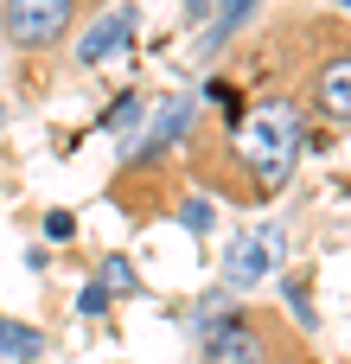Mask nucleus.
Instances as JSON below:
<instances>
[{"label":"nucleus","instance_id":"obj_1","mask_svg":"<svg viewBox=\"0 0 351 364\" xmlns=\"http://www.w3.org/2000/svg\"><path fill=\"white\" fill-rule=\"evenodd\" d=\"M307 134L313 128L288 90L230 64L205 83V109H192L179 134V160H185V179L205 186L211 198L262 211L288 192L307 154Z\"/></svg>","mask_w":351,"mask_h":364},{"label":"nucleus","instance_id":"obj_13","mask_svg":"<svg viewBox=\"0 0 351 364\" xmlns=\"http://www.w3.org/2000/svg\"><path fill=\"white\" fill-rule=\"evenodd\" d=\"M90 6H102V0H90Z\"/></svg>","mask_w":351,"mask_h":364},{"label":"nucleus","instance_id":"obj_4","mask_svg":"<svg viewBox=\"0 0 351 364\" xmlns=\"http://www.w3.org/2000/svg\"><path fill=\"white\" fill-rule=\"evenodd\" d=\"M83 13H90V0H0V38L13 51L45 58L83 26Z\"/></svg>","mask_w":351,"mask_h":364},{"label":"nucleus","instance_id":"obj_12","mask_svg":"<svg viewBox=\"0 0 351 364\" xmlns=\"http://www.w3.org/2000/svg\"><path fill=\"white\" fill-rule=\"evenodd\" d=\"M0 122H6V109H0Z\"/></svg>","mask_w":351,"mask_h":364},{"label":"nucleus","instance_id":"obj_9","mask_svg":"<svg viewBox=\"0 0 351 364\" xmlns=\"http://www.w3.org/2000/svg\"><path fill=\"white\" fill-rule=\"evenodd\" d=\"M102 288H122V294H134L141 282H134V269H128L122 256H109V262H102Z\"/></svg>","mask_w":351,"mask_h":364},{"label":"nucleus","instance_id":"obj_2","mask_svg":"<svg viewBox=\"0 0 351 364\" xmlns=\"http://www.w3.org/2000/svg\"><path fill=\"white\" fill-rule=\"evenodd\" d=\"M237 70L288 90L301 102L307 122H320V134L345 128L351 115V26L345 13H281L275 26H262L256 38L237 45Z\"/></svg>","mask_w":351,"mask_h":364},{"label":"nucleus","instance_id":"obj_11","mask_svg":"<svg viewBox=\"0 0 351 364\" xmlns=\"http://www.w3.org/2000/svg\"><path fill=\"white\" fill-rule=\"evenodd\" d=\"M45 237H58V243H64V237H77V224H70L64 211H51V218H45Z\"/></svg>","mask_w":351,"mask_h":364},{"label":"nucleus","instance_id":"obj_7","mask_svg":"<svg viewBox=\"0 0 351 364\" xmlns=\"http://www.w3.org/2000/svg\"><path fill=\"white\" fill-rule=\"evenodd\" d=\"M256 6H262V0H224V6H217V26L205 32V58H217V51H224V38H230V32H237Z\"/></svg>","mask_w":351,"mask_h":364},{"label":"nucleus","instance_id":"obj_10","mask_svg":"<svg viewBox=\"0 0 351 364\" xmlns=\"http://www.w3.org/2000/svg\"><path fill=\"white\" fill-rule=\"evenodd\" d=\"M0 346L13 358H38V333H19V326H0Z\"/></svg>","mask_w":351,"mask_h":364},{"label":"nucleus","instance_id":"obj_6","mask_svg":"<svg viewBox=\"0 0 351 364\" xmlns=\"http://www.w3.org/2000/svg\"><path fill=\"white\" fill-rule=\"evenodd\" d=\"M269 256H275V237H249V243H237V250H230V282H256V275L269 269Z\"/></svg>","mask_w":351,"mask_h":364},{"label":"nucleus","instance_id":"obj_5","mask_svg":"<svg viewBox=\"0 0 351 364\" xmlns=\"http://www.w3.org/2000/svg\"><path fill=\"white\" fill-rule=\"evenodd\" d=\"M128 38H134V6H122V13H109V19H102V26L90 32V38L77 45V64H102V58H109L115 45H128Z\"/></svg>","mask_w":351,"mask_h":364},{"label":"nucleus","instance_id":"obj_3","mask_svg":"<svg viewBox=\"0 0 351 364\" xmlns=\"http://www.w3.org/2000/svg\"><path fill=\"white\" fill-rule=\"evenodd\" d=\"M198 364H326V358L313 352L301 320H288L269 301H243L205 326Z\"/></svg>","mask_w":351,"mask_h":364},{"label":"nucleus","instance_id":"obj_8","mask_svg":"<svg viewBox=\"0 0 351 364\" xmlns=\"http://www.w3.org/2000/svg\"><path fill=\"white\" fill-rule=\"evenodd\" d=\"M109 128H115V134H134V128H141V96H134V90L109 109Z\"/></svg>","mask_w":351,"mask_h":364}]
</instances>
